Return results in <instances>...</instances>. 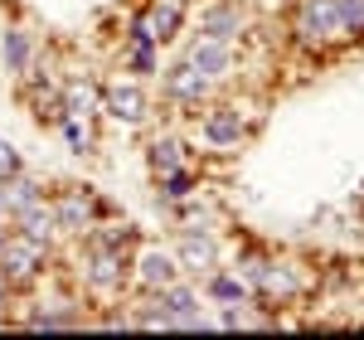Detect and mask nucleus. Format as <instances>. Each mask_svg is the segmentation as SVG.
<instances>
[{"label":"nucleus","instance_id":"nucleus-1","mask_svg":"<svg viewBox=\"0 0 364 340\" xmlns=\"http://www.w3.org/2000/svg\"><path fill=\"white\" fill-rule=\"evenodd\" d=\"M44 267H49V243H39V238L20 233V228H10V238L0 243V282L10 287V292H20V287L39 282Z\"/></svg>","mask_w":364,"mask_h":340},{"label":"nucleus","instance_id":"nucleus-17","mask_svg":"<svg viewBox=\"0 0 364 340\" xmlns=\"http://www.w3.org/2000/svg\"><path fill=\"white\" fill-rule=\"evenodd\" d=\"M336 15L345 34H364V0H336Z\"/></svg>","mask_w":364,"mask_h":340},{"label":"nucleus","instance_id":"nucleus-21","mask_svg":"<svg viewBox=\"0 0 364 340\" xmlns=\"http://www.w3.org/2000/svg\"><path fill=\"white\" fill-rule=\"evenodd\" d=\"M127 63H132L136 73H151V68H156V54H151V44H132V54H127Z\"/></svg>","mask_w":364,"mask_h":340},{"label":"nucleus","instance_id":"nucleus-19","mask_svg":"<svg viewBox=\"0 0 364 340\" xmlns=\"http://www.w3.org/2000/svg\"><path fill=\"white\" fill-rule=\"evenodd\" d=\"M25 170V161H20V151L10 142H0V180H10V175H20Z\"/></svg>","mask_w":364,"mask_h":340},{"label":"nucleus","instance_id":"nucleus-4","mask_svg":"<svg viewBox=\"0 0 364 340\" xmlns=\"http://www.w3.org/2000/svg\"><path fill=\"white\" fill-rule=\"evenodd\" d=\"M49 214H54V224L63 233H83L92 224V214H97V199H92V190H58L49 199Z\"/></svg>","mask_w":364,"mask_h":340},{"label":"nucleus","instance_id":"nucleus-6","mask_svg":"<svg viewBox=\"0 0 364 340\" xmlns=\"http://www.w3.org/2000/svg\"><path fill=\"white\" fill-rule=\"evenodd\" d=\"M175 262H180V267H190V272H209V267L219 262V243H214L199 224H190V228H185V238H180Z\"/></svg>","mask_w":364,"mask_h":340},{"label":"nucleus","instance_id":"nucleus-13","mask_svg":"<svg viewBox=\"0 0 364 340\" xmlns=\"http://www.w3.org/2000/svg\"><path fill=\"white\" fill-rule=\"evenodd\" d=\"M15 228L20 233H29V238H39V243H49L58 233V224H54V214H49V204L39 199V204H29L25 214H15Z\"/></svg>","mask_w":364,"mask_h":340},{"label":"nucleus","instance_id":"nucleus-22","mask_svg":"<svg viewBox=\"0 0 364 340\" xmlns=\"http://www.w3.org/2000/svg\"><path fill=\"white\" fill-rule=\"evenodd\" d=\"M209 292H214V297H224V302H243V282H228V277H214Z\"/></svg>","mask_w":364,"mask_h":340},{"label":"nucleus","instance_id":"nucleus-20","mask_svg":"<svg viewBox=\"0 0 364 340\" xmlns=\"http://www.w3.org/2000/svg\"><path fill=\"white\" fill-rule=\"evenodd\" d=\"M190 190H195V180H190L185 170H170L166 175V199H185Z\"/></svg>","mask_w":364,"mask_h":340},{"label":"nucleus","instance_id":"nucleus-18","mask_svg":"<svg viewBox=\"0 0 364 340\" xmlns=\"http://www.w3.org/2000/svg\"><path fill=\"white\" fill-rule=\"evenodd\" d=\"M63 137H68V146H73L78 156L92 146V137H87V127H83V117H63Z\"/></svg>","mask_w":364,"mask_h":340},{"label":"nucleus","instance_id":"nucleus-3","mask_svg":"<svg viewBox=\"0 0 364 340\" xmlns=\"http://www.w3.org/2000/svg\"><path fill=\"white\" fill-rule=\"evenodd\" d=\"M83 277H87L92 292H117V287L127 282V257H122V248L92 243L87 248V262H83Z\"/></svg>","mask_w":364,"mask_h":340},{"label":"nucleus","instance_id":"nucleus-14","mask_svg":"<svg viewBox=\"0 0 364 340\" xmlns=\"http://www.w3.org/2000/svg\"><path fill=\"white\" fill-rule=\"evenodd\" d=\"M29 54H34V39H29L25 29H5V39H0V58H5V68H10V73H25Z\"/></svg>","mask_w":364,"mask_h":340},{"label":"nucleus","instance_id":"nucleus-15","mask_svg":"<svg viewBox=\"0 0 364 340\" xmlns=\"http://www.w3.org/2000/svg\"><path fill=\"white\" fill-rule=\"evenodd\" d=\"M97 102H102V92H97L92 83H68V87H63V112H68V117L97 112Z\"/></svg>","mask_w":364,"mask_h":340},{"label":"nucleus","instance_id":"nucleus-7","mask_svg":"<svg viewBox=\"0 0 364 340\" xmlns=\"http://www.w3.org/2000/svg\"><path fill=\"white\" fill-rule=\"evenodd\" d=\"M102 107H107V117H117V122H141L146 117V92H141L136 83H117L102 92Z\"/></svg>","mask_w":364,"mask_h":340},{"label":"nucleus","instance_id":"nucleus-16","mask_svg":"<svg viewBox=\"0 0 364 340\" xmlns=\"http://www.w3.org/2000/svg\"><path fill=\"white\" fill-rule=\"evenodd\" d=\"M185 166V146L175 142V137H161V142H151V170H161V175H170V170Z\"/></svg>","mask_w":364,"mask_h":340},{"label":"nucleus","instance_id":"nucleus-5","mask_svg":"<svg viewBox=\"0 0 364 340\" xmlns=\"http://www.w3.org/2000/svg\"><path fill=\"white\" fill-rule=\"evenodd\" d=\"M185 63L195 68V73H204L209 83H219V78H228V68H233V54H228L224 39H199V44H190V54H185Z\"/></svg>","mask_w":364,"mask_h":340},{"label":"nucleus","instance_id":"nucleus-10","mask_svg":"<svg viewBox=\"0 0 364 340\" xmlns=\"http://www.w3.org/2000/svg\"><path fill=\"white\" fill-rule=\"evenodd\" d=\"M199 29L209 34V39H238V29H243V10L238 5H214V10H204L199 15Z\"/></svg>","mask_w":364,"mask_h":340},{"label":"nucleus","instance_id":"nucleus-12","mask_svg":"<svg viewBox=\"0 0 364 340\" xmlns=\"http://www.w3.org/2000/svg\"><path fill=\"white\" fill-rule=\"evenodd\" d=\"M146 20L156 29V44H166V39H175L180 25H185V0H156V5L146 10Z\"/></svg>","mask_w":364,"mask_h":340},{"label":"nucleus","instance_id":"nucleus-9","mask_svg":"<svg viewBox=\"0 0 364 340\" xmlns=\"http://www.w3.org/2000/svg\"><path fill=\"white\" fill-rule=\"evenodd\" d=\"M166 92L175 97V102H199V97L209 92V78L195 73L190 63H175V68L166 73Z\"/></svg>","mask_w":364,"mask_h":340},{"label":"nucleus","instance_id":"nucleus-2","mask_svg":"<svg viewBox=\"0 0 364 340\" xmlns=\"http://www.w3.org/2000/svg\"><path fill=\"white\" fill-rule=\"evenodd\" d=\"M296 39L301 44H326V39H345V25L336 15V0H301L296 10Z\"/></svg>","mask_w":364,"mask_h":340},{"label":"nucleus","instance_id":"nucleus-11","mask_svg":"<svg viewBox=\"0 0 364 340\" xmlns=\"http://www.w3.org/2000/svg\"><path fill=\"white\" fill-rule=\"evenodd\" d=\"M175 272H180V262H175L170 253H161V248H146L141 262H136V277L151 287V292H156V287H166V282H175Z\"/></svg>","mask_w":364,"mask_h":340},{"label":"nucleus","instance_id":"nucleus-8","mask_svg":"<svg viewBox=\"0 0 364 340\" xmlns=\"http://www.w3.org/2000/svg\"><path fill=\"white\" fill-rule=\"evenodd\" d=\"M204 142L219 146V151L243 142V117H238V107H214V112L204 117Z\"/></svg>","mask_w":364,"mask_h":340},{"label":"nucleus","instance_id":"nucleus-23","mask_svg":"<svg viewBox=\"0 0 364 340\" xmlns=\"http://www.w3.org/2000/svg\"><path fill=\"white\" fill-rule=\"evenodd\" d=\"M10 228H15V224H10V219H0V243L10 238Z\"/></svg>","mask_w":364,"mask_h":340}]
</instances>
